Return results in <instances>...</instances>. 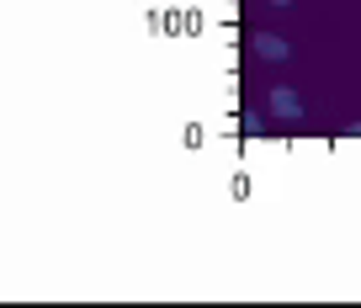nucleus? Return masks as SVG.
I'll return each instance as SVG.
<instances>
[{
  "label": "nucleus",
  "mask_w": 361,
  "mask_h": 308,
  "mask_svg": "<svg viewBox=\"0 0 361 308\" xmlns=\"http://www.w3.org/2000/svg\"><path fill=\"white\" fill-rule=\"evenodd\" d=\"M266 6H293V0H266Z\"/></svg>",
  "instance_id": "7ed1b4c3"
},
{
  "label": "nucleus",
  "mask_w": 361,
  "mask_h": 308,
  "mask_svg": "<svg viewBox=\"0 0 361 308\" xmlns=\"http://www.w3.org/2000/svg\"><path fill=\"white\" fill-rule=\"evenodd\" d=\"M250 54H255V58H271V64H287V58H293V43H287V37H276V32H255V37H250Z\"/></svg>",
  "instance_id": "f03ea898"
},
{
  "label": "nucleus",
  "mask_w": 361,
  "mask_h": 308,
  "mask_svg": "<svg viewBox=\"0 0 361 308\" xmlns=\"http://www.w3.org/2000/svg\"><path fill=\"white\" fill-rule=\"evenodd\" d=\"M266 106H271V117H282V123H298V117H303V96H298L293 85H271Z\"/></svg>",
  "instance_id": "f257e3e1"
}]
</instances>
